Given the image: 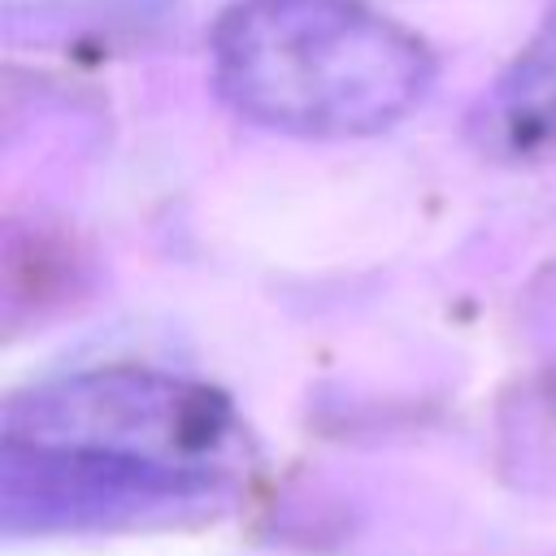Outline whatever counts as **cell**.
<instances>
[{"label":"cell","mask_w":556,"mask_h":556,"mask_svg":"<svg viewBox=\"0 0 556 556\" xmlns=\"http://www.w3.org/2000/svg\"><path fill=\"white\" fill-rule=\"evenodd\" d=\"M243 473L230 404L152 369H91L4 413L0 504L9 530L135 521L222 495Z\"/></svg>","instance_id":"obj_1"},{"label":"cell","mask_w":556,"mask_h":556,"mask_svg":"<svg viewBox=\"0 0 556 556\" xmlns=\"http://www.w3.org/2000/svg\"><path fill=\"white\" fill-rule=\"evenodd\" d=\"M226 104L291 135H369L430 87V48L365 0H239L213 26Z\"/></svg>","instance_id":"obj_2"},{"label":"cell","mask_w":556,"mask_h":556,"mask_svg":"<svg viewBox=\"0 0 556 556\" xmlns=\"http://www.w3.org/2000/svg\"><path fill=\"white\" fill-rule=\"evenodd\" d=\"M473 130L482 148L500 156H534L556 148V9L482 96Z\"/></svg>","instance_id":"obj_3"}]
</instances>
